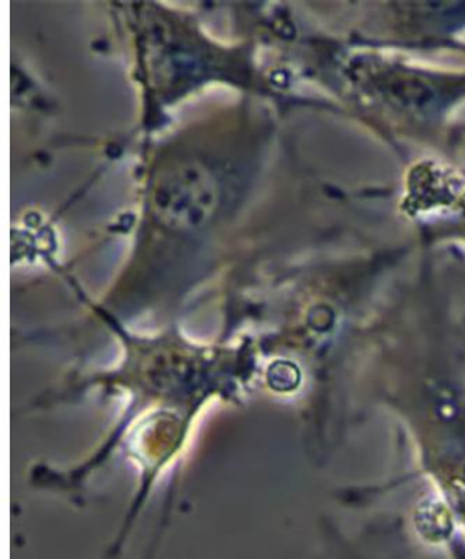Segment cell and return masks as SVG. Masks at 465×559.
<instances>
[{
    "label": "cell",
    "mask_w": 465,
    "mask_h": 559,
    "mask_svg": "<svg viewBox=\"0 0 465 559\" xmlns=\"http://www.w3.org/2000/svg\"><path fill=\"white\" fill-rule=\"evenodd\" d=\"M216 185L198 166H182L165 173L155 188V209L165 223L175 227L202 224L216 206Z\"/></svg>",
    "instance_id": "6da1fadb"
}]
</instances>
